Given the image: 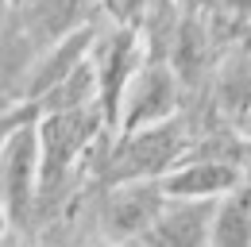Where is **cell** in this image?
Instances as JSON below:
<instances>
[{"label": "cell", "mask_w": 251, "mask_h": 247, "mask_svg": "<svg viewBox=\"0 0 251 247\" xmlns=\"http://www.w3.org/2000/svg\"><path fill=\"white\" fill-rule=\"evenodd\" d=\"M162 189L158 182H120L112 185V193H108V201H104V209H100V228H104V236L108 240H124L131 244L143 228H147V220L162 209Z\"/></svg>", "instance_id": "cell-7"}, {"label": "cell", "mask_w": 251, "mask_h": 247, "mask_svg": "<svg viewBox=\"0 0 251 247\" xmlns=\"http://www.w3.org/2000/svg\"><path fill=\"white\" fill-rule=\"evenodd\" d=\"M205 247H251V213H248V185L240 182L217 197L213 216H209V232Z\"/></svg>", "instance_id": "cell-8"}, {"label": "cell", "mask_w": 251, "mask_h": 247, "mask_svg": "<svg viewBox=\"0 0 251 247\" xmlns=\"http://www.w3.org/2000/svg\"><path fill=\"white\" fill-rule=\"evenodd\" d=\"M0 247H31V240L20 236V232H4V236H0Z\"/></svg>", "instance_id": "cell-9"}, {"label": "cell", "mask_w": 251, "mask_h": 247, "mask_svg": "<svg viewBox=\"0 0 251 247\" xmlns=\"http://www.w3.org/2000/svg\"><path fill=\"white\" fill-rule=\"evenodd\" d=\"M174 108H178V74L166 66V58H151L147 66L139 62L120 93L116 135H131L147 124L166 120L174 116Z\"/></svg>", "instance_id": "cell-4"}, {"label": "cell", "mask_w": 251, "mask_h": 247, "mask_svg": "<svg viewBox=\"0 0 251 247\" xmlns=\"http://www.w3.org/2000/svg\"><path fill=\"white\" fill-rule=\"evenodd\" d=\"M8 4H20V0H8Z\"/></svg>", "instance_id": "cell-11"}, {"label": "cell", "mask_w": 251, "mask_h": 247, "mask_svg": "<svg viewBox=\"0 0 251 247\" xmlns=\"http://www.w3.org/2000/svg\"><path fill=\"white\" fill-rule=\"evenodd\" d=\"M35 124H20L0 139V213L8 232L20 236H31L35 228V174H39Z\"/></svg>", "instance_id": "cell-3"}, {"label": "cell", "mask_w": 251, "mask_h": 247, "mask_svg": "<svg viewBox=\"0 0 251 247\" xmlns=\"http://www.w3.org/2000/svg\"><path fill=\"white\" fill-rule=\"evenodd\" d=\"M0 8H8V0H0Z\"/></svg>", "instance_id": "cell-10"}, {"label": "cell", "mask_w": 251, "mask_h": 247, "mask_svg": "<svg viewBox=\"0 0 251 247\" xmlns=\"http://www.w3.org/2000/svg\"><path fill=\"white\" fill-rule=\"evenodd\" d=\"M162 197H186V201H217L228 189L244 182V170L232 158H178L162 178H155Z\"/></svg>", "instance_id": "cell-6"}, {"label": "cell", "mask_w": 251, "mask_h": 247, "mask_svg": "<svg viewBox=\"0 0 251 247\" xmlns=\"http://www.w3.org/2000/svg\"><path fill=\"white\" fill-rule=\"evenodd\" d=\"M186 151H189L186 120L166 116V120L147 124V127H139L131 135H116L100 182L120 185V182H151V178H162L178 158H186Z\"/></svg>", "instance_id": "cell-2"}, {"label": "cell", "mask_w": 251, "mask_h": 247, "mask_svg": "<svg viewBox=\"0 0 251 247\" xmlns=\"http://www.w3.org/2000/svg\"><path fill=\"white\" fill-rule=\"evenodd\" d=\"M217 201H186V197H166L147 228L131 240L135 247H205L209 216Z\"/></svg>", "instance_id": "cell-5"}, {"label": "cell", "mask_w": 251, "mask_h": 247, "mask_svg": "<svg viewBox=\"0 0 251 247\" xmlns=\"http://www.w3.org/2000/svg\"><path fill=\"white\" fill-rule=\"evenodd\" d=\"M35 135H39V174H35V224H39L47 209H58L66 201L81 154L93 151V143L108 131L97 100H89L81 108L43 112L35 124Z\"/></svg>", "instance_id": "cell-1"}]
</instances>
